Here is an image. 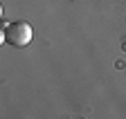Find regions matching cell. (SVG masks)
<instances>
[{
  "instance_id": "1",
  "label": "cell",
  "mask_w": 126,
  "mask_h": 119,
  "mask_svg": "<svg viewBox=\"0 0 126 119\" xmlns=\"http://www.w3.org/2000/svg\"><path fill=\"white\" fill-rule=\"evenodd\" d=\"M32 36H34V29H32V25L27 20H14V23H9L5 27V32H2L5 43L11 45V47H25L32 40Z\"/></svg>"
}]
</instances>
